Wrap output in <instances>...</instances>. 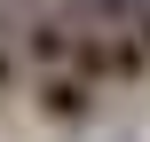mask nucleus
<instances>
[{
	"label": "nucleus",
	"instance_id": "1",
	"mask_svg": "<svg viewBox=\"0 0 150 142\" xmlns=\"http://www.w3.org/2000/svg\"><path fill=\"white\" fill-rule=\"evenodd\" d=\"M32 111H40L47 126H87V119H95V79H87V71H40Z\"/></svg>",
	"mask_w": 150,
	"mask_h": 142
},
{
	"label": "nucleus",
	"instance_id": "2",
	"mask_svg": "<svg viewBox=\"0 0 150 142\" xmlns=\"http://www.w3.org/2000/svg\"><path fill=\"white\" fill-rule=\"evenodd\" d=\"M24 55H32L40 71H71V63H79V24H71V16H32V24H24Z\"/></svg>",
	"mask_w": 150,
	"mask_h": 142
}]
</instances>
